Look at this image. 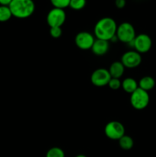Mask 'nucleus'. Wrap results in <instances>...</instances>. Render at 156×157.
I'll return each instance as SVG.
<instances>
[{"label":"nucleus","instance_id":"15","mask_svg":"<svg viewBox=\"0 0 156 157\" xmlns=\"http://www.w3.org/2000/svg\"><path fill=\"white\" fill-rule=\"evenodd\" d=\"M118 141H119V147L124 150H131L134 146V140L131 136H128V135L125 134Z\"/></svg>","mask_w":156,"mask_h":157},{"label":"nucleus","instance_id":"13","mask_svg":"<svg viewBox=\"0 0 156 157\" xmlns=\"http://www.w3.org/2000/svg\"><path fill=\"white\" fill-rule=\"evenodd\" d=\"M138 87H139V84L132 78H126L122 81V88L125 93L131 94Z\"/></svg>","mask_w":156,"mask_h":157},{"label":"nucleus","instance_id":"12","mask_svg":"<svg viewBox=\"0 0 156 157\" xmlns=\"http://www.w3.org/2000/svg\"><path fill=\"white\" fill-rule=\"evenodd\" d=\"M125 68V67H124V65L121 61H114L110 65L109 72L111 75V78H119V79L123 75Z\"/></svg>","mask_w":156,"mask_h":157},{"label":"nucleus","instance_id":"14","mask_svg":"<svg viewBox=\"0 0 156 157\" xmlns=\"http://www.w3.org/2000/svg\"><path fill=\"white\" fill-rule=\"evenodd\" d=\"M138 84H139V88L148 92L154 87V86H155V81H154V79L152 77L145 76L139 80Z\"/></svg>","mask_w":156,"mask_h":157},{"label":"nucleus","instance_id":"20","mask_svg":"<svg viewBox=\"0 0 156 157\" xmlns=\"http://www.w3.org/2000/svg\"><path fill=\"white\" fill-rule=\"evenodd\" d=\"M108 86L110 87V89L113 90H119L120 87H122V81L119 78H112L109 82Z\"/></svg>","mask_w":156,"mask_h":157},{"label":"nucleus","instance_id":"16","mask_svg":"<svg viewBox=\"0 0 156 157\" xmlns=\"http://www.w3.org/2000/svg\"><path fill=\"white\" fill-rule=\"evenodd\" d=\"M12 17L9 6H0V22H5Z\"/></svg>","mask_w":156,"mask_h":157},{"label":"nucleus","instance_id":"9","mask_svg":"<svg viewBox=\"0 0 156 157\" xmlns=\"http://www.w3.org/2000/svg\"><path fill=\"white\" fill-rule=\"evenodd\" d=\"M142 61L141 54L136 51H128L122 55L121 58V62L126 68H136L139 67Z\"/></svg>","mask_w":156,"mask_h":157},{"label":"nucleus","instance_id":"18","mask_svg":"<svg viewBox=\"0 0 156 157\" xmlns=\"http://www.w3.org/2000/svg\"><path fill=\"white\" fill-rule=\"evenodd\" d=\"M87 4V0H70L69 7L73 10H81L85 7Z\"/></svg>","mask_w":156,"mask_h":157},{"label":"nucleus","instance_id":"21","mask_svg":"<svg viewBox=\"0 0 156 157\" xmlns=\"http://www.w3.org/2000/svg\"><path fill=\"white\" fill-rule=\"evenodd\" d=\"M50 35L54 38H59L62 35L61 27L50 28Z\"/></svg>","mask_w":156,"mask_h":157},{"label":"nucleus","instance_id":"8","mask_svg":"<svg viewBox=\"0 0 156 157\" xmlns=\"http://www.w3.org/2000/svg\"><path fill=\"white\" fill-rule=\"evenodd\" d=\"M111 78L109 70L106 68H98L92 73L90 81L94 86L101 87L108 85Z\"/></svg>","mask_w":156,"mask_h":157},{"label":"nucleus","instance_id":"7","mask_svg":"<svg viewBox=\"0 0 156 157\" xmlns=\"http://www.w3.org/2000/svg\"><path fill=\"white\" fill-rule=\"evenodd\" d=\"M66 21V13L64 9L53 8L47 15V23L50 28L61 27Z\"/></svg>","mask_w":156,"mask_h":157},{"label":"nucleus","instance_id":"24","mask_svg":"<svg viewBox=\"0 0 156 157\" xmlns=\"http://www.w3.org/2000/svg\"><path fill=\"white\" fill-rule=\"evenodd\" d=\"M76 157H87L86 156H84V155H82V154H80V155H77V156H76Z\"/></svg>","mask_w":156,"mask_h":157},{"label":"nucleus","instance_id":"22","mask_svg":"<svg viewBox=\"0 0 156 157\" xmlns=\"http://www.w3.org/2000/svg\"><path fill=\"white\" fill-rule=\"evenodd\" d=\"M125 0H115V5L118 9H123L125 6Z\"/></svg>","mask_w":156,"mask_h":157},{"label":"nucleus","instance_id":"11","mask_svg":"<svg viewBox=\"0 0 156 157\" xmlns=\"http://www.w3.org/2000/svg\"><path fill=\"white\" fill-rule=\"evenodd\" d=\"M110 49V41L102 39H95L91 48L93 53L96 56H102L108 52Z\"/></svg>","mask_w":156,"mask_h":157},{"label":"nucleus","instance_id":"5","mask_svg":"<svg viewBox=\"0 0 156 157\" xmlns=\"http://www.w3.org/2000/svg\"><path fill=\"white\" fill-rule=\"evenodd\" d=\"M105 135L110 140H119L125 135V130L123 124L119 121H110L107 123L104 128Z\"/></svg>","mask_w":156,"mask_h":157},{"label":"nucleus","instance_id":"1","mask_svg":"<svg viewBox=\"0 0 156 157\" xmlns=\"http://www.w3.org/2000/svg\"><path fill=\"white\" fill-rule=\"evenodd\" d=\"M117 24L113 18L104 17L99 19L94 26V36L98 39L110 41L116 35Z\"/></svg>","mask_w":156,"mask_h":157},{"label":"nucleus","instance_id":"10","mask_svg":"<svg viewBox=\"0 0 156 157\" xmlns=\"http://www.w3.org/2000/svg\"><path fill=\"white\" fill-rule=\"evenodd\" d=\"M74 41L78 48L87 51L91 49L95 41V38L90 32H80L76 35Z\"/></svg>","mask_w":156,"mask_h":157},{"label":"nucleus","instance_id":"19","mask_svg":"<svg viewBox=\"0 0 156 157\" xmlns=\"http://www.w3.org/2000/svg\"><path fill=\"white\" fill-rule=\"evenodd\" d=\"M50 1L54 8L64 9L65 8L69 7L70 0H50Z\"/></svg>","mask_w":156,"mask_h":157},{"label":"nucleus","instance_id":"4","mask_svg":"<svg viewBox=\"0 0 156 157\" xmlns=\"http://www.w3.org/2000/svg\"><path fill=\"white\" fill-rule=\"evenodd\" d=\"M116 35L119 41L126 44H130L134 41L136 33L134 26L131 23L122 22L117 26Z\"/></svg>","mask_w":156,"mask_h":157},{"label":"nucleus","instance_id":"6","mask_svg":"<svg viewBox=\"0 0 156 157\" xmlns=\"http://www.w3.org/2000/svg\"><path fill=\"white\" fill-rule=\"evenodd\" d=\"M135 51L139 54H145L149 52L152 46V41L150 36L147 34H139L136 35L134 41L130 43Z\"/></svg>","mask_w":156,"mask_h":157},{"label":"nucleus","instance_id":"2","mask_svg":"<svg viewBox=\"0 0 156 157\" xmlns=\"http://www.w3.org/2000/svg\"><path fill=\"white\" fill-rule=\"evenodd\" d=\"M9 7L12 16L21 19L29 18L35 10L33 0H12Z\"/></svg>","mask_w":156,"mask_h":157},{"label":"nucleus","instance_id":"3","mask_svg":"<svg viewBox=\"0 0 156 157\" xmlns=\"http://www.w3.org/2000/svg\"><path fill=\"white\" fill-rule=\"evenodd\" d=\"M150 101V96L148 92L138 87L130 96V104L136 110H144L148 107Z\"/></svg>","mask_w":156,"mask_h":157},{"label":"nucleus","instance_id":"17","mask_svg":"<svg viewBox=\"0 0 156 157\" xmlns=\"http://www.w3.org/2000/svg\"><path fill=\"white\" fill-rule=\"evenodd\" d=\"M46 157H65L64 150L58 147H52L47 150Z\"/></svg>","mask_w":156,"mask_h":157},{"label":"nucleus","instance_id":"23","mask_svg":"<svg viewBox=\"0 0 156 157\" xmlns=\"http://www.w3.org/2000/svg\"><path fill=\"white\" fill-rule=\"evenodd\" d=\"M12 0H0V6H9Z\"/></svg>","mask_w":156,"mask_h":157}]
</instances>
